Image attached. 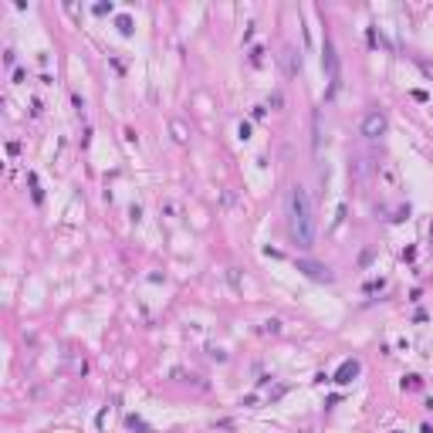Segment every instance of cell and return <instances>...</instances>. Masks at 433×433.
I'll return each mask as SVG.
<instances>
[{"instance_id":"1","label":"cell","mask_w":433,"mask_h":433,"mask_svg":"<svg viewBox=\"0 0 433 433\" xmlns=\"http://www.w3.org/2000/svg\"><path fill=\"white\" fill-rule=\"evenodd\" d=\"M288 230L298 247H312L315 244V214H312V200L305 186H291L288 193Z\"/></svg>"},{"instance_id":"3","label":"cell","mask_w":433,"mask_h":433,"mask_svg":"<svg viewBox=\"0 0 433 433\" xmlns=\"http://www.w3.org/2000/svg\"><path fill=\"white\" fill-rule=\"evenodd\" d=\"M325 68H328V95H332L335 88H338V58H335V44L325 38Z\"/></svg>"},{"instance_id":"4","label":"cell","mask_w":433,"mask_h":433,"mask_svg":"<svg viewBox=\"0 0 433 433\" xmlns=\"http://www.w3.org/2000/svg\"><path fill=\"white\" fill-rule=\"evenodd\" d=\"M298 271H305V274L315 277V281H332V271L322 268V264H312V261H298Z\"/></svg>"},{"instance_id":"7","label":"cell","mask_w":433,"mask_h":433,"mask_svg":"<svg viewBox=\"0 0 433 433\" xmlns=\"http://www.w3.org/2000/svg\"><path fill=\"white\" fill-rule=\"evenodd\" d=\"M382 176H386V183H396V169H393V166H386V173H382Z\"/></svg>"},{"instance_id":"5","label":"cell","mask_w":433,"mask_h":433,"mask_svg":"<svg viewBox=\"0 0 433 433\" xmlns=\"http://www.w3.org/2000/svg\"><path fill=\"white\" fill-rule=\"evenodd\" d=\"M355 376H359V362H355V359H345V362H342V369H338V376H335V382L349 386Z\"/></svg>"},{"instance_id":"2","label":"cell","mask_w":433,"mask_h":433,"mask_svg":"<svg viewBox=\"0 0 433 433\" xmlns=\"http://www.w3.org/2000/svg\"><path fill=\"white\" fill-rule=\"evenodd\" d=\"M362 136L366 139L386 136V115H382V112H369V115L362 118Z\"/></svg>"},{"instance_id":"6","label":"cell","mask_w":433,"mask_h":433,"mask_svg":"<svg viewBox=\"0 0 433 433\" xmlns=\"http://www.w3.org/2000/svg\"><path fill=\"white\" fill-rule=\"evenodd\" d=\"M284 71H288V75H298V71H301V58L295 54V48H284Z\"/></svg>"}]
</instances>
